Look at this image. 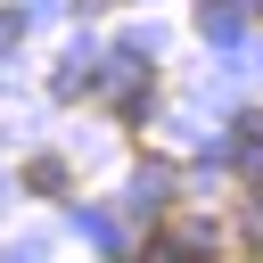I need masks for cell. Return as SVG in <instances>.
Returning <instances> with one entry per match:
<instances>
[{"instance_id": "7a4b0ae2", "label": "cell", "mask_w": 263, "mask_h": 263, "mask_svg": "<svg viewBox=\"0 0 263 263\" xmlns=\"http://www.w3.org/2000/svg\"><path fill=\"white\" fill-rule=\"evenodd\" d=\"M25 189L58 197V189H66V164H58V156H33V164H25Z\"/></svg>"}, {"instance_id": "3957f363", "label": "cell", "mask_w": 263, "mask_h": 263, "mask_svg": "<svg viewBox=\"0 0 263 263\" xmlns=\"http://www.w3.org/2000/svg\"><path fill=\"white\" fill-rule=\"evenodd\" d=\"M140 263H205V255H181V247H148Z\"/></svg>"}, {"instance_id": "6da1fadb", "label": "cell", "mask_w": 263, "mask_h": 263, "mask_svg": "<svg viewBox=\"0 0 263 263\" xmlns=\"http://www.w3.org/2000/svg\"><path fill=\"white\" fill-rule=\"evenodd\" d=\"M238 164H247V181H263V115L238 123Z\"/></svg>"}]
</instances>
